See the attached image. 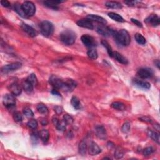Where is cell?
<instances>
[{
    "instance_id": "1",
    "label": "cell",
    "mask_w": 160,
    "mask_h": 160,
    "mask_svg": "<svg viewBox=\"0 0 160 160\" xmlns=\"http://www.w3.org/2000/svg\"><path fill=\"white\" fill-rule=\"evenodd\" d=\"M116 41L118 44L126 47L128 46L131 42V38L129 33L125 30H120L118 31H115L114 34Z\"/></svg>"
},
{
    "instance_id": "2",
    "label": "cell",
    "mask_w": 160,
    "mask_h": 160,
    "mask_svg": "<svg viewBox=\"0 0 160 160\" xmlns=\"http://www.w3.org/2000/svg\"><path fill=\"white\" fill-rule=\"evenodd\" d=\"M76 39V34L72 30H65L60 34V40L64 44L72 45Z\"/></svg>"
},
{
    "instance_id": "3",
    "label": "cell",
    "mask_w": 160,
    "mask_h": 160,
    "mask_svg": "<svg viewBox=\"0 0 160 160\" xmlns=\"http://www.w3.org/2000/svg\"><path fill=\"white\" fill-rule=\"evenodd\" d=\"M41 33L45 37H49L54 32V26L49 21H43L40 25Z\"/></svg>"
},
{
    "instance_id": "4",
    "label": "cell",
    "mask_w": 160,
    "mask_h": 160,
    "mask_svg": "<svg viewBox=\"0 0 160 160\" xmlns=\"http://www.w3.org/2000/svg\"><path fill=\"white\" fill-rule=\"evenodd\" d=\"M22 8L26 18L33 16L36 13V6L31 1H25L22 5Z\"/></svg>"
},
{
    "instance_id": "5",
    "label": "cell",
    "mask_w": 160,
    "mask_h": 160,
    "mask_svg": "<svg viewBox=\"0 0 160 160\" xmlns=\"http://www.w3.org/2000/svg\"><path fill=\"white\" fill-rule=\"evenodd\" d=\"M49 83L55 90H62L64 86L65 81H63L61 78L55 75H52L49 79Z\"/></svg>"
},
{
    "instance_id": "6",
    "label": "cell",
    "mask_w": 160,
    "mask_h": 160,
    "mask_svg": "<svg viewBox=\"0 0 160 160\" xmlns=\"http://www.w3.org/2000/svg\"><path fill=\"white\" fill-rule=\"evenodd\" d=\"M97 32L99 34L102 35L103 36L109 37L110 36H114L115 33V31L109 28V27L105 26V24L100 25L97 28Z\"/></svg>"
},
{
    "instance_id": "7",
    "label": "cell",
    "mask_w": 160,
    "mask_h": 160,
    "mask_svg": "<svg viewBox=\"0 0 160 160\" xmlns=\"http://www.w3.org/2000/svg\"><path fill=\"white\" fill-rule=\"evenodd\" d=\"M21 66H22V64L20 62L11 63L9 64V65H7L3 66L1 68V72L4 74L8 73L9 72H13V71L20 68Z\"/></svg>"
},
{
    "instance_id": "8",
    "label": "cell",
    "mask_w": 160,
    "mask_h": 160,
    "mask_svg": "<svg viewBox=\"0 0 160 160\" xmlns=\"http://www.w3.org/2000/svg\"><path fill=\"white\" fill-rule=\"evenodd\" d=\"M3 103L6 108H11L16 105V99L13 97V95L7 94L3 97Z\"/></svg>"
},
{
    "instance_id": "9",
    "label": "cell",
    "mask_w": 160,
    "mask_h": 160,
    "mask_svg": "<svg viewBox=\"0 0 160 160\" xmlns=\"http://www.w3.org/2000/svg\"><path fill=\"white\" fill-rule=\"evenodd\" d=\"M138 75L142 79H148L153 75V72L150 68H143L138 71Z\"/></svg>"
},
{
    "instance_id": "10",
    "label": "cell",
    "mask_w": 160,
    "mask_h": 160,
    "mask_svg": "<svg viewBox=\"0 0 160 160\" xmlns=\"http://www.w3.org/2000/svg\"><path fill=\"white\" fill-rule=\"evenodd\" d=\"M144 22L149 26L155 27L158 26L159 24L160 20L158 15H151L150 16H149L147 18L145 19Z\"/></svg>"
},
{
    "instance_id": "11",
    "label": "cell",
    "mask_w": 160,
    "mask_h": 160,
    "mask_svg": "<svg viewBox=\"0 0 160 160\" xmlns=\"http://www.w3.org/2000/svg\"><path fill=\"white\" fill-rule=\"evenodd\" d=\"M77 86V83L75 81L72 79H68L65 81L63 90L67 92L72 91Z\"/></svg>"
},
{
    "instance_id": "12",
    "label": "cell",
    "mask_w": 160,
    "mask_h": 160,
    "mask_svg": "<svg viewBox=\"0 0 160 160\" xmlns=\"http://www.w3.org/2000/svg\"><path fill=\"white\" fill-rule=\"evenodd\" d=\"M96 134L98 138L101 140H106L107 138V133L104 126L98 125L95 128Z\"/></svg>"
},
{
    "instance_id": "13",
    "label": "cell",
    "mask_w": 160,
    "mask_h": 160,
    "mask_svg": "<svg viewBox=\"0 0 160 160\" xmlns=\"http://www.w3.org/2000/svg\"><path fill=\"white\" fill-rule=\"evenodd\" d=\"M76 24L80 27H82L84 28H87L89 30H93L94 28V26L91 21L89 20L88 19H83L78 20Z\"/></svg>"
},
{
    "instance_id": "14",
    "label": "cell",
    "mask_w": 160,
    "mask_h": 160,
    "mask_svg": "<svg viewBox=\"0 0 160 160\" xmlns=\"http://www.w3.org/2000/svg\"><path fill=\"white\" fill-rule=\"evenodd\" d=\"M81 41L87 47H92L95 45L94 38L88 34H83L81 38Z\"/></svg>"
},
{
    "instance_id": "15",
    "label": "cell",
    "mask_w": 160,
    "mask_h": 160,
    "mask_svg": "<svg viewBox=\"0 0 160 160\" xmlns=\"http://www.w3.org/2000/svg\"><path fill=\"white\" fill-rule=\"evenodd\" d=\"M21 28L31 37H35L37 35L36 31L33 27L30 26L26 23H22V24H21Z\"/></svg>"
},
{
    "instance_id": "16",
    "label": "cell",
    "mask_w": 160,
    "mask_h": 160,
    "mask_svg": "<svg viewBox=\"0 0 160 160\" xmlns=\"http://www.w3.org/2000/svg\"><path fill=\"white\" fill-rule=\"evenodd\" d=\"M101 152V148L99 147V146L95 143V142H92L90 144V148H89V153L90 155L95 156L100 153Z\"/></svg>"
},
{
    "instance_id": "17",
    "label": "cell",
    "mask_w": 160,
    "mask_h": 160,
    "mask_svg": "<svg viewBox=\"0 0 160 160\" xmlns=\"http://www.w3.org/2000/svg\"><path fill=\"white\" fill-rule=\"evenodd\" d=\"M9 91L13 95L18 96L21 93V91H22V88L21 87V86L19 84H18L17 83H14L10 85Z\"/></svg>"
},
{
    "instance_id": "18",
    "label": "cell",
    "mask_w": 160,
    "mask_h": 160,
    "mask_svg": "<svg viewBox=\"0 0 160 160\" xmlns=\"http://www.w3.org/2000/svg\"><path fill=\"white\" fill-rule=\"evenodd\" d=\"M86 19L90 21H96V22L101 23L102 24H105L107 23V21H106V20L105 18L97 15H92V14L91 15H88L86 16Z\"/></svg>"
},
{
    "instance_id": "19",
    "label": "cell",
    "mask_w": 160,
    "mask_h": 160,
    "mask_svg": "<svg viewBox=\"0 0 160 160\" xmlns=\"http://www.w3.org/2000/svg\"><path fill=\"white\" fill-rule=\"evenodd\" d=\"M113 57L117 61L123 64V65H127V64L128 63V59L125 58V57L123 56L122 54H120V53L118 52L117 51L113 52Z\"/></svg>"
},
{
    "instance_id": "20",
    "label": "cell",
    "mask_w": 160,
    "mask_h": 160,
    "mask_svg": "<svg viewBox=\"0 0 160 160\" xmlns=\"http://www.w3.org/2000/svg\"><path fill=\"white\" fill-rule=\"evenodd\" d=\"M133 83L136 86H138V87L143 88V89H146V90H148V89H150L151 87L150 84L148 82H146V81L135 79L133 80Z\"/></svg>"
},
{
    "instance_id": "21",
    "label": "cell",
    "mask_w": 160,
    "mask_h": 160,
    "mask_svg": "<svg viewBox=\"0 0 160 160\" xmlns=\"http://www.w3.org/2000/svg\"><path fill=\"white\" fill-rule=\"evenodd\" d=\"M147 133L149 137H150L153 140L156 141L158 144H159L160 138H159V134L158 133L156 132V131H153L151 130H148Z\"/></svg>"
},
{
    "instance_id": "22",
    "label": "cell",
    "mask_w": 160,
    "mask_h": 160,
    "mask_svg": "<svg viewBox=\"0 0 160 160\" xmlns=\"http://www.w3.org/2000/svg\"><path fill=\"white\" fill-rule=\"evenodd\" d=\"M39 136L43 143H47L49 140V133L47 130H42L39 133Z\"/></svg>"
},
{
    "instance_id": "23",
    "label": "cell",
    "mask_w": 160,
    "mask_h": 160,
    "mask_svg": "<svg viewBox=\"0 0 160 160\" xmlns=\"http://www.w3.org/2000/svg\"><path fill=\"white\" fill-rule=\"evenodd\" d=\"M105 6L108 8L111 9H121L123 7L120 3L117 1H107L106 3Z\"/></svg>"
},
{
    "instance_id": "24",
    "label": "cell",
    "mask_w": 160,
    "mask_h": 160,
    "mask_svg": "<svg viewBox=\"0 0 160 160\" xmlns=\"http://www.w3.org/2000/svg\"><path fill=\"white\" fill-rule=\"evenodd\" d=\"M21 85H22V88L23 90L28 93H31L33 90V86L27 80L23 81Z\"/></svg>"
},
{
    "instance_id": "25",
    "label": "cell",
    "mask_w": 160,
    "mask_h": 160,
    "mask_svg": "<svg viewBox=\"0 0 160 160\" xmlns=\"http://www.w3.org/2000/svg\"><path fill=\"white\" fill-rule=\"evenodd\" d=\"M64 1H46L44 2V4L46 6L48 7L49 8L57 9L58 8V5L61 4Z\"/></svg>"
},
{
    "instance_id": "26",
    "label": "cell",
    "mask_w": 160,
    "mask_h": 160,
    "mask_svg": "<svg viewBox=\"0 0 160 160\" xmlns=\"http://www.w3.org/2000/svg\"><path fill=\"white\" fill-rule=\"evenodd\" d=\"M78 150H79L80 154H81V155L84 156L86 155L87 151V143L86 141L82 140L80 142L79 147H78Z\"/></svg>"
},
{
    "instance_id": "27",
    "label": "cell",
    "mask_w": 160,
    "mask_h": 160,
    "mask_svg": "<svg viewBox=\"0 0 160 160\" xmlns=\"http://www.w3.org/2000/svg\"><path fill=\"white\" fill-rule=\"evenodd\" d=\"M108 16L109 18H111V19H113V20H115L116 21H118V22H124V21L123 18L117 13H113V12L109 13Z\"/></svg>"
},
{
    "instance_id": "28",
    "label": "cell",
    "mask_w": 160,
    "mask_h": 160,
    "mask_svg": "<svg viewBox=\"0 0 160 160\" xmlns=\"http://www.w3.org/2000/svg\"><path fill=\"white\" fill-rule=\"evenodd\" d=\"M71 103L73 106V107L75 109H80L81 108V103L80 101L76 97H73L71 99Z\"/></svg>"
},
{
    "instance_id": "29",
    "label": "cell",
    "mask_w": 160,
    "mask_h": 160,
    "mask_svg": "<svg viewBox=\"0 0 160 160\" xmlns=\"http://www.w3.org/2000/svg\"><path fill=\"white\" fill-rule=\"evenodd\" d=\"M111 106L113 108L118 110V111H123V110L125 109V106H124L123 103L118 101L113 102Z\"/></svg>"
},
{
    "instance_id": "30",
    "label": "cell",
    "mask_w": 160,
    "mask_h": 160,
    "mask_svg": "<svg viewBox=\"0 0 160 160\" xmlns=\"http://www.w3.org/2000/svg\"><path fill=\"white\" fill-rule=\"evenodd\" d=\"M55 126L56 129L59 131H65L66 128V123L64 120H59V122Z\"/></svg>"
},
{
    "instance_id": "31",
    "label": "cell",
    "mask_w": 160,
    "mask_h": 160,
    "mask_svg": "<svg viewBox=\"0 0 160 160\" xmlns=\"http://www.w3.org/2000/svg\"><path fill=\"white\" fill-rule=\"evenodd\" d=\"M135 40H136L138 44L141 45H144L146 43V40L145 38L140 33H136L135 34Z\"/></svg>"
},
{
    "instance_id": "32",
    "label": "cell",
    "mask_w": 160,
    "mask_h": 160,
    "mask_svg": "<svg viewBox=\"0 0 160 160\" xmlns=\"http://www.w3.org/2000/svg\"><path fill=\"white\" fill-rule=\"evenodd\" d=\"M15 10L16 11V13L18 14L20 16L23 18H26L25 14H24L23 9L22 8V6L21 5L19 4V3H16L15 5Z\"/></svg>"
},
{
    "instance_id": "33",
    "label": "cell",
    "mask_w": 160,
    "mask_h": 160,
    "mask_svg": "<svg viewBox=\"0 0 160 160\" xmlns=\"http://www.w3.org/2000/svg\"><path fill=\"white\" fill-rule=\"evenodd\" d=\"M26 80L28 81H29V82L32 85H33V86H36V85L38 84V79H37L36 75H35V74L33 73L30 74V75L28 76V77L27 78Z\"/></svg>"
},
{
    "instance_id": "34",
    "label": "cell",
    "mask_w": 160,
    "mask_h": 160,
    "mask_svg": "<svg viewBox=\"0 0 160 160\" xmlns=\"http://www.w3.org/2000/svg\"><path fill=\"white\" fill-rule=\"evenodd\" d=\"M101 44L106 49V50H107V52L108 53V55H109V56L113 57V49L111 47V46H110V45L105 40H102Z\"/></svg>"
},
{
    "instance_id": "35",
    "label": "cell",
    "mask_w": 160,
    "mask_h": 160,
    "mask_svg": "<svg viewBox=\"0 0 160 160\" xmlns=\"http://www.w3.org/2000/svg\"><path fill=\"white\" fill-rule=\"evenodd\" d=\"M38 111L41 114H47L48 113V109L45 105L40 103L38 104L37 106Z\"/></svg>"
},
{
    "instance_id": "36",
    "label": "cell",
    "mask_w": 160,
    "mask_h": 160,
    "mask_svg": "<svg viewBox=\"0 0 160 160\" xmlns=\"http://www.w3.org/2000/svg\"><path fill=\"white\" fill-rule=\"evenodd\" d=\"M87 55L90 58L92 59H96L98 58V53L96 49H91L87 53Z\"/></svg>"
},
{
    "instance_id": "37",
    "label": "cell",
    "mask_w": 160,
    "mask_h": 160,
    "mask_svg": "<svg viewBox=\"0 0 160 160\" xmlns=\"http://www.w3.org/2000/svg\"><path fill=\"white\" fill-rule=\"evenodd\" d=\"M28 126L32 130H36L38 127V122L36 119H30L27 123Z\"/></svg>"
},
{
    "instance_id": "38",
    "label": "cell",
    "mask_w": 160,
    "mask_h": 160,
    "mask_svg": "<svg viewBox=\"0 0 160 160\" xmlns=\"http://www.w3.org/2000/svg\"><path fill=\"white\" fill-rule=\"evenodd\" d=\"M128 6H141L142 5H144L143 3L138 1H128L124 2Z\"/></svg>"
},
{
    "instance_id": "39",
    "label": "cell",
    "mask_w": 160,
    "mask_h": 160,
    "mask_svg": "<svg viewBox=\"0 0 160 160\" xmlns=\"http://www.w3.org/2000/svg\"><path fill=\"white\" fill-rule=\"evenodd\" d=\"M124 156V151L122 148H118L115 152V157L116 159H121Z\"/></svg>"
},
{
    "instance_id": "40",
    "label": "cell",
    "mask_w": 160,
    "mask_h": 160,
    "mask_svg": "<svg viewBox=\"0 0 160 160\" xmlns=\"http://www.w3.org/2000/svg\"><path fill=\"white\" fill-rule=\"evenodd\" d=\"M131 130V124L129 122L124 123L122 128V130L124 133H128Z\"/></svg>"
},
{
    "instance_id": "41",
    "label": "cell",
    "mask_w": 160,
    "mask_h": 160,
    "mask_svg": "<svg viewBox=\"0 0 160 160\" xmlns=\"http://www.w3.org/2000/svg\"><path fill=\"white\" fill-rule=\"evenodd\" d=\"M39 137H40V136H39V133L37 132V131H33V132H32L31 134V141L33 143L35 144L38 141Z\"/></svg>"
},
{
    "instance_id": "42",
    "label": "cell",
    "mask_w": 160,
    "mask_h": 160,
    "mask_svg": "<svg viewBox=\"0 0 160 160\" xmlns=\"http://www.w3.org/2000/svg\"><path fill=\"white\" fill-rule=\"evenodd\" d=\"M23 113L24 115L28 117V118H31V117H33L34 116V113L32 111V110L28 107L24 108Z\"/></svg>"
},
{
    "instance_id": "43",
    "label": "cell",
    "mask_w": 160,
    "mask_h": 160,
    "mask_svg": "<svg viewBox=\"0 0 160 160\" xmlns=\"http://www.w3.org/2000/svg\"><path fill=\"white\" fill-rule=\"evenodd\" d=\"M13 119L16 122H20L23 119V116L20 112H15L13 114Z\"/></svg>"
},
{
    "instance_id": "44",
    "label": "cell",
    "mask_w": 160,
    "mask_h": 160,
    "mask_svg": "<svg viewBox=\"0 0 160 160\" xmlns=\"http://www.w3.org/2000/svg\"><path fill=\"white\" fill-rule=\"evenodd\" d=\"M63 120L65 121L66 124H72L73 122V118H72V116L68 115V114L63 116Z\"/></svg>"
},
{
    "instance_id": "45",
    "label": "cell",
    "mask_w": 160,
    "mask_h": 160,
    "mask_svg": "<svg viewBox=\"0 0 160 160\" xmlns=\"http://www.w3.org/2000/svg\"><path fill=\"white\" fill-rule=\"evenodd\" d=\"M153 153V149L152 147H147V148H146L144 149L143 151V155L145 156H147L150 155H151Z\"/></svg>"
},
{
    "instance_id": "46",
    "label": "cell",
    "mask_w": 160,
    "mask_h": 160,
    "mask_svg": "<svg viewBox=\"0 0 160 160\" xmlns=\"http://www.w3.org/2000/svg\"><path fill=\"white\" fill-rule=\"evenodd\" d=\"M54 110H55V111L57 114V115H61V114L63 113V109L61 106H56L54 108Z\"/></svg>"
},
{
    "instance_id": "47",
    "label": "cell",
    "mask_w": 160,
    "mask_h": 160,
    "mask_svg": "<svg viewBox=\"0 0 160 160\" xmlns=\"http://www.w3.org/2000/svg\"><path fill=\"white\" fill-rule=\"evenodd\" d=\"M131 21H132V22H133L134 24H136V25L138 26V27H140V28L143 27V24H142V23L140 22V21H139L138 20L132 18V19H131Z\"/></svg>"
},
{
    "instance_id": "48",
    "label": "cell",
    "mask_w": 160,
    "mask_h": 160,
    "mask_svg": "<svg viewBox=\"0 0 160 160\" xmlns=\"http://www.w3.org/2000/svg\"><path fill=\"white\" fill-rule=\"evenodd\" d=\"M1 4L3 7H5V8H8V7L11 6L10 3L8 1H5V0L1 1Z\"/></svg>"
},
{
    "instance_id": "49",
    "label": "cell",
    "mask_w": 160,
    "mask_h": 160,
    "mask_svg": "<svg viewBox=\"0 0 160 160\" xmlns=\"http://www.w3.org/2000/svg\"><path fill=\"white\" fill-rule=\"evenodd\" d=\"M140 119L141 121H143V122H148V123H151V119L148 118V117H143V118H141Z\"/></svg>"
},
{
    "instance_id": "50",
    "label": "cell",
    "mask_w": 160,
    "mask_h": 160,
    "mask_svg": "<svg viewBox=\"0 0 160 160\" xmlns=\"http://www.w3.org/2000/svg\"><path fill=\"white\" fill-rule=\"evenodd\" d=\"M51 93L53 94V95H57V96H58V97H61V94H60L58 91L57 90H55V89H54L52 91H51Z\"/></svg>"
},
{
    "instance_id": "51",
    "label": "cell",
    "mask_w": 160,
    "mask_h": 160,
    "mask_svg": "<svg viewBox=\"0 0 160 160\" xmlns=\"http://www.w3.org/2000/svg\"><path fill=\"white\" fill-rule=\"evenodd\" d=\"M41 124H42V125H43V126H46L47 124H48V122H47V120H46V119H43V120H42L41 121Z\"/></svg>"
},
{
    "instance_id": "52",
    "label": "cell",
    "mask_w": 160,
    "mask_h": 160,
    "mask_svg": "<svg viewBox=\"0 0 160 160\" xmlns=\"http://www.w3.org/2000/svg\"><path fill=\"white\" fill-rule=\"evenodd\" d=\"M155 64L156 65V66H157L158 68H159V60H157V61H155Z\"/></svg>"
}]
</instances>
